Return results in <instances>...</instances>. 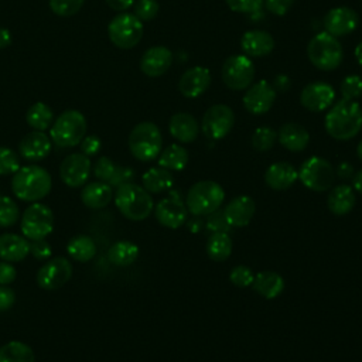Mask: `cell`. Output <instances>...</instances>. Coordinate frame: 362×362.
<instances>
[{
	"label": "cell",
	"mask_w": 362,
	"mask_h": 362,
	"mask_svg": "<svg viewBox=\"0 0 362 362\" xmlns=\"http://www.w3.org/2000/svg\"><path fill=\"white\" fill-rule=\"evenodd\" d=\"M327 133L335 140H349L362 129V109L356 100L341 99L334 103L324 119Z\"/></svg>",
	"instance_id": "cell-1"
},
{
	"label": "cell",
	"mask_w": 362,
	"mask_h": 362,
	"mask_svg": "<svg viewBox=\"0 0 362 362\" xmlns=\"http://www.w3.org/2000/svg\"><path fill=\"white\" fill-rule=\"evenodd\" d=\"M49 173L37 164L20 167L11 178L13 194L25 202H37L51 191Z\"/></svg>",
	"instance_id": "cell-2"
},
{
	"label": "cell",
	"mask_w": 362,
	"mask_h": 362,
	"mask_svg": "<svg viewBox=\"0 0 362 362\" xmlns=\"http://www.w3.org/2000/svg\"><path fill=\"white\" fill-rule=\"evenodd\" d=\"M115 204L120 214L130 221L146 219L154 208L150 192L134 182H124L117 187L115 192Z\"/></svg>",
	"instance_id": "cell-3"
},
{
	"label": "cell",
	"mask_w": 362,
	"mask_h": 362,
	"mask_svg": "<svg viewBox=\"0 0 362 362\" xmlns=\"http://www.w3.org/2000/svg\"><path fill=\"white\" fill-rule=\"evenodd\" d=\"M86 136V119L79 110L62 112L51 124L49 139L62 148L75 147Z\"/></svg>",
	"instance_id": "cell-4"
},
{
	"label": "cell",
	"mask_w": 362,
	"mask_h": 362,
	"mask_svg": "<svg viewBox=\"0 0 362 362\" xmlns=\"http://www.w3.org/2000/svg\"><path fill=\"white\" fill-rule=\"evenodd\" d=\"M307 55L315 68L321 71H334L344 59V49L337 37L322 31L310 40Z\"/></svg>",
	"instance_id": "cell-5"
},
{
	"label": "cell",
	"mask_w": 362,
	"mask_h": 362,
	"mask_svg": "<svg viewBox=\"0 0 362 362\" xmlns=\"http://www.w3.org/2000/svg\"><path fill=\"white\" fill-rule=\"evenodd\" d=\"M163 147L161 132L153 122H141L129 134V150L140 161H151L158 157Z\"/></svg>",
	"instance_id": "cell-6"
},
{
	"label": "cell",
	"mask_w": 362,
	"mask_h": 362,
	"mask_svg": "<svg viewBox=\"0 0 362 362\" xmlns=\"http://www.w3.org/2000/svg\"><path fill=\"white\" fill-rule=\"evenodd\" d=\"M223 198L225 191L218 182L204 180L189 187L185 205L187 209L195 216H205L219 209Z\"/></svg>",
	"instance_id": "cell-7"
},
{
	"label": "cell",
	"mask_w": 362,
	"mask_h": 362,
	"mask_svg": "<svg viewBox=\"0 0 362 362\" xmlns=\"http://www.w3.org/2000/svg\"><path fill=\"white\" fill-rule=\"evenodd\" d=\"M143 21L132 13H119L107 25V35L113 45L122 49L136 47L143 37Z\"/></svg>",
	"instance_id": "cell-8"
},
{
	"label": "cell",
	"mask_w": 362,
	"mask_h": 362,
	"mask_svg": "<svg viewBox=\"0 0 362 362\" xmlns=\"http://www.w3.org/2000/svg\"><path fill=\"white\" fill-rule=\"evenodd\" d=\"M297 173L301 184L315 192L329 189L335 181V170L332 164L318 156L307 158Z\"/></svg>",
	"instance_id": "cell-9"
},
{
	"label": "cell",
	"mask_w": 362,
	"mask_h": 362,
	"mask_svg": "<svg viewBox=\"0 0 362 362\" xmlns=\"http://www.w3.org/2000/svg\"><path fill=\"white\" fill-rule=\"evenodd\" d=\"M20 228L24 238L30 240L45 239L54 229V214L51 208L41 202H33L24 209Z\"/></svg>",
	"instance_id": "cell-10"
},
{
	"label": "cell",
	"mask_w": 362,
	"mask_h": 362,
	"mask_svg": "<svg viewBox=\"0 0 362 362\" xmlns=\"http://www.w3.org/2000/svg\"><path fill=\"white\" fill-rule=\"evenodd\" d=\"M221 76L223 83L232 90H243L250 86L255 78V65L247 55L236 54L225 59Z\"/></svg>",
	"instance_id": "cell-11"
},
{
	"label": "cell",
	"mask_w": 362,
	"mask_h": 362,
	"mask_svg": "<svg viewBox=\"0 0 362 362\" xmlns=\"http://www.w3.org/2000/svg\"><path fill=\"white\" fill-rule=\"evenodd\" d=\"M235 123L233 110L223 103L212 105L202 117L201 129L208 139L221 140L229 134Z\"/></svg>",
	"instance_id": "cell-12"
},
{
	"label": "cell",
	"mask_w": 362,
	"mask_h": 362,
	"mask_svg": "<svg viewBox=\"0 0 362 362\" xmlns=\"http://www.w3.org/2000/svg\"><path fill=\"white\" fill-rule=\"evenodd\" d=\"M72 276V264L64 256L45 262L37 272V283L44 290L61 288Z\"/></svg>",
	"instance_id": "cell-13"
},
{
	"label": "cell",
	"mask_w": 362,
	"mask_h": 362,
	"mask_svg": "<svg viewBox=\"0 0 362 362\" xmlns=\"http://www.w3.org/2000/svg\"><path fill=\"white\" fill-rule=\"evenodd\" d=\"M90 174V160L82 153L66 156L59 165V177L62 182L71 188L82 187Z\"/></svg>",
	"instance_id": "cell-14"
},
{
	"label": "cell",
	"mask_w": 362,
	"mask_h": 362,
	"mask_svg": "<svg viewBox=\"0 0 362 362\" xmlns=\"http://www.w3.org/2000/svg\"><path fill=\"white\" fill-rule=\"evenodd\" d=\"M243 95V106L252 115H263L269 112L276 100L277 92L267 81H259L249 88Z\"/></svg>",
	"instance_id": "cell-15"
},
{
	"label": "cell",
	"mask_w": 362,
	"mask_h": 362,
	"mask_svg": "<svg viewBox=\"0 0 362 362\" xmlns=\"http://www.w3.org/2000/svg\"><path fill=\"white\" fill-rule=\"evenodd\" d=\"M154 215L160 225L170 229H177L187 221V205L178 197V194L171 192L156 205Z\"/></svg>",
	"instance_id": "cell-16"
},
{
	"label": "cell",
	"mask_w": 362,
	"mask_h": 362,
	"mask_svg": "<svg viewBox=\"0 0 362 362\" xmlns=\"http://www.w3.org/2000/svg\"><path fill=\"white\" fill-rule=\"evenodd\" d=\"M359 17L356 11L346 6L331 8L324 17L325 31L334 37H344L356 30Z\"/></svg>",
	"instance_id": "cell-17"
},
{
	"label": "cell",
	"mask_w": 362,
	"mask_h": 362,
	"mask_svg": "<svg viewBox=\"0 0 362 362\" xmlns=\"http://www.w3.org/2000/svg\"><path fill=\"white\" fill-rule=\"evenodd\" d=\"M334 99V88L327 82H311L300 93V103L310 112H322L331 107Z\"/></svg>",
	"instance_id": "cell-18"
},
{
	"label": "cell",
	"mask_w": 362,
	"mask_h": 362,
	"mask_svg": "<svg viewBox=\"0 0 362 362\" xmlns=\"http://www.w3.org/2000/svg\"><path fill=\"white\" fill-rule=\"evenodd\" d=\"M51 148H52V141L49 136H47L44 132H40V130L30 132L21 139L18 144L20 157L31 163L44 160L51 153Z\"/></svg>",
	"instance_id": "cell-19"
},
{
	"label": "cell",
	"mask_w": 362,
	"mask_h": 362,
	"mask_svg": "<svg viewBox=\"0 0 362 362\" xmlns=\"http://www.w3.org/2000/svg\"><path fill=\"white\" fill-rule=\"evenodd\" d=\"M173 64V52L163 45H154L144 51L140 59V69L150 78L161 76Z\"/></svg>",
	"instance_id": "cell-20"
},
{
	"label": "cell",
	"mask_w": 362,
	"mask_h": 362,
	"mask_svg": "<svg viewBox=\"0 0 362 362\" xmlns=\"http://www.w3.org/2000/svg\"><path fill=\"white\" fill-rule=\"evenodd\" d=\"M211 85V74L204 66H192L187 69L180 81H178V90L185 98H198L201 96Z\"/></svg>",
	"instance_id": "cell-21"
},
{
	"label": "cell",
	"mask_w": 362,
	"mask_h": 362,
	"mask_svg": "<svg viewBox=\"0 0 362 362\" xmlns=\"http://www.w3.org/2000/svg\"><path fill=\"white\" fill-rule=\"evenodd\" d=\"M256 212V204L249 195L235 197L223 209V215L230 226H246Z\"/></svg>",
	"instance_id": "cell-22"
},
{
	"label": "cell",
	"mask_w": 362,
	"mask_h": 362,
	"mask_svg": "<svg viewBox=\"0 0 362 362\" xmlns=\"http://www.w3.org/2000/svg\"><path fill=\"white\" fill-rule=\"evenodd\" d=\"M240 47L247 57H266L274 48V38L263 30H249L240 38Z\"/></svg>",
	"instance_id": "cell-23"
},
{
	"label": "cell",
	"mask_w": 362,
	"mask_h": 362,
	"mask_svg": "<svg viewBox=\"0 0 362 362\" xmlns=\"http://www.w3.org/2000/svg\"><path fill=\"white\" fill-rule=\"evenodd\" d=\"M298 180L297 170L287 161H277L267 167L264 173L266 184L276 191L288 189Z\"/></svg>",
	"instance_id": "cell-24"
},
{
	"label": "cell",
	"mask_w": 362,
	"mask_h": 362,
	"mask_svg": "<svg viewBox=\"0 0 362 362\" xmlns=\"http://www.w3.org/2000/svg\"><path fill=\"white\" fill-rule=\"evenodd\" d=\"M30 255V242L17 233L0 235V259L8 263L21 262Z\"/></svg>",
	"instance_id": "cell-25"
},
{
	"label": "cell",
	"mask_w": 362,
	"mask_h": 362,
	"mask_svg": "<svg viewBox=\"0 0 362 362\" xmlns=\"http://www.w3.org/2000/svg\"><path fill=\"white\" fill-rule=\"evenodd\" d=\"M171 136L181 143H191L198 137L199 126L197 119L185 112H180L171 116L168 123Z\"/></svg>",
	"instance_id": "cell-26"
},
{
	"label": "cell",
	"mask_w": 362,
	"mask_h": 362,
	"mask_svg": "<svg viewBox=\"0 0 362 362\" xmlns=\"http://www.w3.org/2000/svg\"><path fill=\"white\" fill-rule=\"evenodd\" d=\"M279 143L288 151H303L310 143V133L298 123H284L277 133Z\"/></svg>",
	"instance_id": "cell-27"
},
{
	"label": "cell",
	"mask_w": 362,
	"mask_h": 362,
	"mask_svg": "<svg viewBox=\"0 0 362 362\" xmlns=\"http://www.w3.org/2000/svg\"><path fill=\"white\" fill-rule=\"evenodd\" d=\"M113 198L112 187L103 181H93L86 184L81 191V199L85 206L90 209L105 208Z\"/></svg>",
	"instance_id": "cell-28"
},
{
	"label": "cell",
	"mask_w": 362,
	"mask_h": 362,
	"mask_svg": "<svg viewBox=\"0 0 362 362\" xmlns=\"http://www.w3.org/2000/svg\"><path fill=\"white\" fill-rule=\"evenodd\" d=\"M356 204V197H355V191L352 187L341 184L337 185L331 189L328 199H327V205L328 209L334 214V215H345L349 214L354 206Z\"/></svg>",
	"instance_id": "cell-29"
},
{
	"label": "cell",
	"mask_w": 362,
	"mask_h": 362,
	"mask_svg": "<svg viewBox=\"0 0 362 362\" xmlns=\"http://www.w3.org/2000/svg\"><path fill=\"white\" fill-rule=\"evenodd\" d=\"M252 287L262 297H264L267 300H272V298H276L277 296L281 294V291L284 288V280L276 272L263 270V272H259L255 276Z\"/></svg>",
	"instance_id": "cell-30"
},
{
	"label": "cell",
	"mask_w": 362,
	"mask_h": 362,
	"mask_svg": "<svg viewBox=\"0 0 362 362\" xmlns=\"http://www.w3.org/2000/svg\"><path fill=\"white\" fill-rule=\"evenodd\" d=\"M141 182L144 189L153 194H158L171 189L174 185V177L168 170L158 165L147 170L141 177Z\"/></svg>",
	"instance_id": "cell-31"
},
{
	"label": "cell",
	"mask_w": 362,
	"mask_h": 362,
	"mask_svg": "<svg viewBox=\"0 0 362 362\" xmlns=\"http://www.w3.org/2000/svg\"><path fill=\"white\" fill-rule=\"evenodd\" d=\"M139 257V247L130 240H117L107 250V259L110 263L119 267L133 264Z\"/></svg>",
	"instance_id": "cell-32"
},
{
	"label": "cell",
	"mask_w": 362,
	"mask_h": 362,
	"mask_svg": "<svg viewBox=\"0 0 362 362\" xmlns=\"http://www.w3.org/2000/svg\"><path fill=\"white\" fill-rule=\"evenodd\" d=\"M68 255L81 263L89 262L96 255V245L93 239L88 235H76L69 239L66 245Z\"/></svg>",
	"instance_id": "cell-33"
},
{
	"label": "cell",
	"mask_w": 362,
	"mask_h": 362,
	"mask_svg": "<svg viewBox=\"0 0 362 362\" xmlns=\"http://www.w3.org/2000/svg\"><path fill=\"white\" fill-rule=\"evenodd\" d=\"M188 163V153L180 144H170L158 154V165L165 170L181 171Z\"/></svg>",
	"instance_id": "cell-34"
},
{
	"label": "cell",
	"mask_w": 362,
	"mask_h": 362,
	"mask_svg": "<svg viewBox=\"0 0 362 362\" xmlns=\"http://www.w3.org/2000/svg\"><path fill=\"white\" fill-rule=\"evenodd\" d=\"M232 239L226 232H215L206 240V253L215 262L226 260L232 253Z\"/></svg>",
	"instance_id": "cell-35"
},
{
	"label": "cell",
	"mask_w": 362,
	"mask_h": 362,
	"mask_svg": "<svg viewBox=\"0 0 362 362\" xmlns=\"http://www.w3.org/2000/svg\"><path fill=\"white\" fill-rule=\"evenodd\" d=\"M25 120L31 129L44 132L51 127L54 122V113L51 107L44 102H35L28 107L25 113Z\"/></svg>",
	"instance_id": "cell-36"
},
{
	"label": "cell",
	"mask_w": 362,
	"mask_h": 362,
	"mask_svg": "<svg viewBox=\"0 0 362 362\" xmlns=\"http://www.w3.org/2000/svg\"><path fill=\"white\" fill-rule=\"evenodd\" d=\"M0 362H35V356L27 344L10 341L0 346Z\"/></svg>",
	"instance_id": "cell-37"
},
{
	"label": "cell",
	"mask_w": 362,
	"mask_h": 362,
	"mask_svg": "<svg viewBox=\"0 0 362 362\" xmlns=\"http://www.w3.org/2000/svg\"><path fill=\"white\" fill-rule=\"evenodd\" d=\"M277 140V132L269 126L257 127L252 134V147L256 151H267L270 150Z\"/></svg>",
	"instance_id": "cell-38"
},
{
	"label": "cell",
	"mask_w": 362,
	"mask_h": 362,
	"mask_svg": "<svg viewBox=\"0 0 362 362\" xmlns=\"http://www.w3.org/2000/svg\"><path fill=\"white\" fill-rule=\"evenodd\" d=\"M20 219L17 204L6 195H0V228L13 226Z\"/></svg>",
	"instance_id": "cell-39"
},
{
	"label": "cell",
	"mask_w": 362,
	"mask_h": 362,
	"mask_svg": "<svg viewBox=\"0 0 362 362\" xmlns=\"http://www.w3.org/2000/svg\"><path fill=\"white\" fill-rule=\"evenodd\" d=\"M20 167V156L8 147L0 146V175H11Z\"/></svg>",
	"instance_id": "cell-40"
},
{
	"label": "cell",
	"mask_w": 362,
	"mask_h": 362,
	"mask_svg": "<svg viewBox=\"0 0 362 362\" xmlns=\"http://www.w3.org/2000/svg\"><path fill=\"white\" fill-rule=\"evenodd\" d=\"M339 89L342 99L356 100L362 96V78L358 75H348L342 79Z\"/></svg>",
	"instance_id": "cell-41"
},
{
	"label": "cell",
	"mask_w": 362,
	"mask_h": 362,
	"mask_svg": "<svg viewBox=\"0 0 362 362\" xmlns=\"http://www.w3.org/2000/svg\"><path fill=\"white\" fill-rule=\"evenodd\" d=\"M83 1L85 0H48L51 11L59 17H71L76 14L82 8Z\"/></svg>",
	"instance_id": "cell-42"
},
{
	"label": "cell",
	"mask_w": 362,
	"mask_h": 362,
	"mask_svg": "<svg viewBox=\"0 0 362 362\" xmlns=\"http://www.w3.org/2000/svg\"><path fill=\"white\" fill-rule=\"evenodd\" d=\"M229 280L233 286H236L239 288H245V287L252 286V283L255 280V274L247 266L238 264L230 270Z\"/></svg>",
	"instance_id": "cell-43"
},
{
	"label": "cell",
	"mask_w": 362,
	"mask_h": 362,
	"mask_svg": "<svg viewBox=\"0 0 362 362\" xmlns=\"http://www.w3.org/2000/svg\"><path fill=\"white\" fill-rule=\"evenodd\" d=\"M160 10V4L157 0H137L134 3V16L140 21H150L153 20Z\"/></svg>",
	"instance_id": "cell-44"
},
{
	"label": "cell",
	"mask_w": 362,
	"mask_h": 362,
	"mask_svg": "<svg viewBox=\"0 0 362 362\" xmlns=\"http://www.w3.org/2000/svg\"><path fill=\"white\" fill-rule=\"evenodd\" d=\"M117 165L106 156H102L96 160L95 165H93V174L99 181L103 182H109L110 178L113 177L115 171H116Z\"/></svg>",
	"instance_id": "cell-45"
},
{
	"label": "cell",
	"mask_w": 362,
	"mask_h": 362,
	"mask_svg": "<svg viewBox=\"0 0 362 362\" xmlns=\"http://www.w3.org/2000/svg\"><path fill=\"white\" fill-rule=\"evenodd\" d=\"M228 7L236 13L253 14L260 11L264 4V0H225Z\"/></svg>",
	"instance_id": "cell-46"
},
{
	"label": "cell",
	"mask_w": 362,
	"mask_h": 362,
	"mask_svg": "<svg viewBox=\"0 0 362 362\" xmlns=\"http://www.w3.org/2000/svg\"><path fill=\"white\" fill-rule=\"evenodd\" d=\"M206 228H208L212 233H215V232H226V233H228L232 226L228 223V221H226V218H225V215H223V211L219 212V211L216 209L215 212H212V214L208 215Z\"/></svg>",
	"instance_id": "cell-47"
},
{
	"label": "cell",
	"mask_w": 362,
	"mask_h": 362,
	"mask_svg": "<svg viewBox=\"0 0 362 362\" xmlns=\"http://www.w3.org/2000/svg\"><path fill=\"white\" fill-rule=\"evenodd\" d=\"M30 253L37 260H47L52 255L51 245L45 239H37L30 242Z\"/></svg>",
	"instance_id": "cell-48"
},
{
	"label": "cell",
	"mask_w": 362,
	"mask_h": 362,
	"mask_svg": "<svg viewBox=\"0 0 362 362\" xmlns=\"http://www.w3.org/2000/svg\"><path fill=\"white\" fill-rule=\"evenodd\" d=\"M79 147H81L82 154H85L88 157H92V156L99 153V150L102 147V141L96 134H89V136H85L81 140Z\"/></svg>",
	"instance_id": "cell-49"
},
{
	"label": "cell",
	"mask_w": 362,
	"mask_h": 362,
	"mask_svg": "<svg viewBox=\"0 0 362 362\" xmlns=\"http://www.w3.org/2000/svg\"><path fill=\"white\" fill-rule=\"evenodd\" d=\"M293 4L294 0H264L266 8L274 16H284Z\"/></svg>",
	"instance_id": "cell-50"
},
{
	"label": "cell",
	"mask_w": 362,
	"mask_h": 362,
	"mask_svg": "<svg viewBox=\"0 0 362 362\" xmlns=\"http://www.w3.org/2000/svg\"><path fill=\"white\" fill-rule=\"evenodd\" d=\"M134 177V171L129 167H120L117 165L113 177L110 178V181L107 182L110 187H119L124 182H130V180Z\"/></svg>",
	"instance_id": "cell-51"
},
{
	"label": "cell",
	"mask_w": 362,
	"mask_h": 362,
	"mask_svg": "<svg viewBox=\"0 0 362 362\" xmlns=\"http://www.w3.org/2000/svg\"><path fill=\"white\" fill-rule=\"evenodd\" d=\"M17 270L8 262H0V284L7 286L16 280Z\"/></svg>",
	"instance_id": "cell-52"
},
{
	"label": "cell",
	"mask_w": 362,
	"mask_h": 362,
	"mask_svg": "<svg viewBox=\"0 0 362 362\" xmlns=\"http://www.w3.org/2000/svg\"><path fill=\"white\" fill-rule=\"evenodd\" d=\"M14 301L16 293L10 287L0 284V311H7L8 308H11Z\"/></svg>",
	"instance_id": "cell-53"
},
{
	"label": "cell",
	"mask_w": 362,
	"mask_h": 362,
	"mask_svg": "<svg viewBox=\"0 0 362 362\" xmlns=\"http://www.w3.org/2000/svg\"><path fill=\"white\" fill-rule=\"evenodd\" d=\"M106 3L115 11H126L134 4V0H106Z\"/></svg>",
	"instance_id": "cell-54"
},
{
	"label": "cell",
	"mask_w": 362,
	"mask_h": 362,
	"mask_svg": "<svg viewBox=\"0 0 362 362\" xmlns=\"http://www.w3.org/2000/svg\"><path fill=\"white\" fill-rule=\"evenodd\" d=\"M273 88L276 89V92H286L290 88V78L286 75H277L274 78V85Z\"/></svg>",
	"instance_id": "cell-55"
},
{
	"label": "cell",
	"mask_w": 362,
	"mask_h": 362,
	"mask_svg": "<svg viewBox=\"0 0 362 362\" xmlns=\"http://www.w3.org/2000/svg\"><path fill=\"white\" fill-rule=\"evenodd\" d=\"M335 175H338L341 178H348V177L354 175V167L349 163H341L335 170Z\"/></svg>",
	"instance_id": "cell-56"
},
{
	"label": "cell",
	"mask_w": 362,
	"mask_h": 362,
	"mask_svg": "<svg viewBox=\"0 0 362 362\" xmlns=\"http://www.w3.org/2000/svg\"><path fill=\"white\" fill-rule=\"evenodd\" d=\"M10 44H11V33L7 28L0 27V49L8 47Z\"/></svg>",
	"instance_id": "cell-57"
},
{
	"label": "cell",
	"mask_w": 362,
	"mask_h": 362,
	"mask_svg": "<svg viewBox=\"0 0 362 362\" xmlns=\"http://www.w3.org/2000/svg\"><path fill=\"white\" fill-rule=\"evenodd\" d=\"M354 189H356L359 194H362V170H359L354 177Z\"/></svg>",
	"instance_id": "cell-58"
},
{
	"label": "cell",
	"mask_w": 362,
	"mask_h": 362,
	"mask_svg": "<svg viewBox=\"0 0 362 362\" xmlns=\"http://www.w3.org/2000/svg\"><path fill=\"white\" fill-rule=\"evenodd\" d=\"M188 228H189V230H191L192 233L198 232V230L201 229V221H199V219H192V221H189V222H188Z\"/></svg>",
	"instance_id": "cell-59"
},
{
	"label": "cell",
	"mask_w": 362,
	"mask_h": 362,
	"mask_svg": "<svg viewBox=\"0 0 362 362\" xmlns=\"http://www.w3.org/2000/svg\"><path fill=\"white\" fill-rule=\"evenodd\" d=\"M355 58H356V62L362 66V41L355 48Z\"/></svg>",
	"instance_id": "cell-60"
},
{
	"label": "cell",
	"mask_w": 362,
	"mask_h": 362,
	"mask_svg": "<svg viewBox=\"0 0 362 362\" xmlns=\"http://www.w3.org/2000/svg\"><path fill=\"white\" fill-rule=\"evenodd\" d=\"M356 154H358V157L362 160V140L358 143V146H356Z\"/></svg>",
	"instance_id": "cell-61"
}]
</instances>
